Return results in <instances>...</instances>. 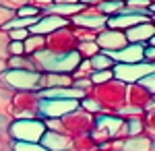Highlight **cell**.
I'll return each instance as SVG.
<instances>
[{"instance_id":"obj_1","label":"cell","mask_w":155,"mask_h":151,"mask_svg":"<svg viewBox=\"0 0 155 151\" xmlns=\"http://www.w3.org/2000/svg\"><path fill=\"white\" fill-rule=\"evenodd\" d=\"M37 60L41 62V66L50 72H68L72 70L77 64H79V54L77 52H71V54H62V56H56L52 52H39L37 54Z\"/></svg>"},{"instance_id":"obj_2","label":"cell","mask_w":155,"mask_h":151,"mask_svg":"<svg viewBox=\"0 0 155 151\" xmlns=\"http://www.w3.org/2000/svg\"><path fill=\"white\" fill-rule=\"evenodd\" d=\"M151 75L153 66L151 64H120L114 69V75L118 77L120 81H139L143 75Z\"/></svg>"},{"instance_id":"obj_3","label":"cell","mask_w":155,"mask_h":151,"mask_svg":"<svg viewBox=\"0 0 155 151\" xmlns=\"http://www.w3.org/2000/svg\"><path fill=\"white\" fill-rule=\"evenodd\" d=\"M4 81L19 87V89H31L39 83V75L37 72H29V70H12L4 75Z\"/></svg>"},{"instance_id":"obj_4","label":"cell","mask_w":155,"mask_h":151,"mask_svg":"<svg viewBox=\"0 0 155 151\" xmlns=\"http://www.w3.org/2000/svg\"><path fill=\"white\" fill-rule=\"evenodd\" d=\"M44 126L39 122H29V120H21L17 124H12V135L17 139H25V141H35L41 135Z\"/></svg>"},{"instance_id":"obj_5","label":"cell","mask_w":155,"mask_h":151,"mask_svg":"<svg viewBox=\"0 0 155 151\" xmlns=\"http://www.w3.org/2000/svg\"><path fill=\"white\" fill-rule=\"evenodd\" d=\"M77 108L74 99H48L41 104V112L46 116H62L64 112H71Z\"/></svg>"},{"instance_id":"obj_6","label":"cell","mask_w":155,"mask_h":151,"mask_svg":"<svg viewBox=\"0 0 155 151\" xmlns=\"http://www.w3.org/2000/svg\"><path fill=\"white\" fill-rule=\"evenodd\" d=\"M107 58H116V60H124V62H137V60L143 58V50L141 46H130L126 48V50H122V52H107L106 54Z\"/></svg>"},{"instance_id":"obj_7","label":"cell","mask_w":155,"mask_h":151,"mask_svg":"<svg viewBox=\"0 0 155 151\" xmlns=\"http://www.w3.org/2000/svg\"><path fill=\"white\" fill-rule=\"evenodd\" d=\"M41 97H50V99H77L83 97V91L79 89H46L41 91Z\"/></svg>"},{"instance_id":"obj_8","label":"cell","mask_w":155,"mask_h":151,"mask_svg":"<svg viewBox=\"0 0 155 151\" xmlns=\"http://www.w3.org/2000/svg\"><path fill=\"white\" fill-rule=\"evenodd\" d=\"M60 25H66L62 19H56V17H50V19H44V21H37L33 27H31V31L33 33H48L52 29H56Z\"/></svg>"},{"instance_id":"obj_9","label":"cell","mask_w":155,"mask_h":151,"mask_svg":"<svg viewBox=\"0 0 155 151\" xmlns=\"http://www.w3.org/2000/svg\"><path fill=\"white\" fill-rule=\"evenodd\" d=\"M145 21L143 15H130V17H116V19H110V25L112 27H122V25H134V23H141Z\"/></svg>"},{"instance_id":"obj_10","label":"cell","mask_w":155,"mask_h":151,"mask_svg":"<svg viewBox=\"0 0 155 151\" xmlns=\"http://www.w3.org/2000/svg\"><path fill=\"white\" fill-rule=\"evenodd\" d=\"M99 44H101L104 48H110V46L120 48L122 44H124V37L118 35V33H104L101 37H99Z\"/></svg>"},{"instance_id":"obj_11","label":"cell","mask_w":155,"mask_h":151,"mask_svg":"<svg viewBox=\"0 0 155 151\" xmlns=\"http://www.w3.org/2000/svg\"><path fill=\"white\" fill-rule=\"evenodd\" d=\"M44 141H46V145H48L50 149H54V151H58V149H62V147H66V145H68V141H66V139L56 137V135H52V133H48Z\"/></svg>"},{"instance_id":"obj_12","label":"cell","mask_w":155,"mask_h":151,"mask_svg":"<svg viewBox=\"0 0 155 151\" xmlns=\"http://www.w3.org/2000/svg\"><path fill=\"white\" fill-rule=\"evenodd\" d=\"M153 35V25H145V27H137L128 31V37L130 39H145V37H151Z\"/></svg>"},{"instance_id":"obj_13","label":"cell","mask_w":155,"mask_h":151,"mask_svg":"<svg viewBox=\"0 0 155 151\" xmlns=\"http://www.w3.org/2000/svg\"><path fill=\"white\" fill-rule=\"evenodd\" d=\"M74 23L89 25V27H99V25L106 23V17H93V19H89V17H74Z\"/></svg>"},{"instance_id":"obj_14","label":"cell","mask_w":155,"mask_h":151,"mask_svg":"<svg viewBox=\"0 0 155 151\" xmlns=\"http://www.w3.org/2000/svg\"><path fill=\"white\" fill-rule=\"evenodd\" d=\"M91 64H93V69H97V70H104V69H107L110 64H112V60L107 58V56H93L91 58Z\"/></svg>"},{"instance_id":"obj_15","label":"cell","mask_w":155,"mask_h":151,"mask_svg":"<svg viewBox=\"0 0 155 151\" xmlns=\"http://www.w3.org/2000/svg\"><path fill=\"white\" fill-rule=\"evenodd\" d=\"M147 147H149V143L145 139H141V141H128L126 143V149L128 151H147Z\"/></svg>"},{"instance_id":"obj_16","label":"cell","mask_w":155,"mask_h":151,"mask_svg":"<svg viewBox=\"0 0 155 151\" xmlns=\"http://www.w3.org/2000/svg\"><path fill=\"white\" fill-rule=\"evenodd\" d=\"M79 8H81L79 4H58V6H52L50 12H74Z\"/></svg>"},{"instance_id":"obj_17","label":"cell","mask_w":155,"mask_h":151,"mask_svg":"<svg viewBox=\"0 0 155 151\" xmlns=\"http://www.w3.org/2000/svg\"><path fill=\"white\" fill-rule=\"evenodd\" d=\"M97 124H107V126H110V133L114 135V133L120 128L122 122H120V120H114V118H99V122H97Z\"/></svg>"},{"instance_id":"obj_18","label":"cell","mask_w":155,"mask_h":151,"mask_svg":"<svg viewBox=\"0 0 155 151\" xmlns=\"http://www.w3.org/2000/svg\"><path fill=\"white\" fill-rule=\"evenodd\" d=\"M17 151H48V149H44V147H39V145H25V143H19V145H17Z\"/></svg>"},{"instance_id":"obj_19","label":"cell","mask_w":155,"mask_h":151,"mask_svg":"<svg viewBox=\"0 0 155 151\" xmlns=\"http://www.w3.org/2000/svg\"><path fill=\"white\" fill-rule=\"evenodd\" d=\"M110 77H112L110 70H106V72H95V75H93V81L95 83H104V81H107Z\"/></svg>"},{"instance_id":"obj_20","label":"cell","mask_w":155,"mask_h":151,"mask_svg":"<svg viewBox=\"0 0 155 151\" xmlns=\"http://www.w3.org/2000/svg\"><path fill=\"white\" fill-rule=\"evenodd\" d=\"M35 8H29V6H23L21 11H19V15L23 17V19H33V15H35Z\"/></svg>"},{"instance_id":"obj_21","label":"cell","mask_w":155,"mask_h":151,"mask_svg":"<svg viewBox=\"0 0 155 151\" xmlns=\"http://www.w3.org/2000/svg\"><path fill=\"white\" fill-rule=\"evenodd\" d=\"M46 83H50V85H64V83H68V79L66 77H50V81H46Z\"/></svg>"},{"instance_id":"obj_22","label":"cell","mask_w":155,"mask_h":151,"mask_svg":"<svg viewBox=\"0 0 155 151\" xmlns=\"http://www.w3.org/2000/svg\"><path fill=\"white\" fill-rule=\"evenodd\" d=\"M11 52L12 54H21V52H23V44H21V42H12L11 44Z\"/></svg>"},{"instance_id":"obj_23","label":"cell","mask_w":155,"mask_h":151,"mask_svg":"<svg viewBox=\"0 0 155 151\" xmlns=\"http://www.w3.org/2000/svg\"><path fill=\"white\" fill-rule=\"evenodd\" d=\"M120 8V2H110V4H104V11L110 12V11H118Z\"/></svg>"},{"instance_id":"obj_24","label":"cell","mask_w":155,"mask_h":151,"mask_svg":"<svg viewBox=\"0 0 155 151\" xmlns=\"http://www.w3.org/2000/svg\"><path fill=\"white\" fill-rule=\"evenodd\" d=\"M21 37H25V31H23V29H17V31H12V42H19Z\"/></svg>"},{"instance_id":"obj_25","label":"cell","mask_w":155,"mask_h":151,"mask_svg":"<svg viewBox=\"0 0 155 151\" xmlns=\"http://www.w3.org/2000/svg\"><path fill=\"white\" fill-rule=\"evenodd\" d=\"M151 81H153V77H151V75H149V79H147V77L143 79V83H145V85H149V89H153V83H151Z\"/></svg>"},{"instance_id":"obj_26","label":"cell","mask_w":155,"mask_h":151,"mask_svg":"<svg viewBox=\"0 0 155 151\" xmlns=\"http://www.w3.org/2000/svg\"><path fill=\"white\" fill-rule=\"evenodd\" d=\"M83 50H85V52H93V50H95V44H85Z\"/></svg>"},{"instance_id":"obj_27","label":"cell","mask_w":155,"mask_h":151,"mask_svg":"<svg viewBox=\"0 0 155 151\" xmlns=\"http://www.w3.org/2000/svg\"><path fill=\"white\" fill-rule=\"evenodd\" d=\"M85 106L91 108V110H97V104H93V102H85Z\"/></svg>"},{"instance_id":"obj_28","label":"cell","mask_w":155,"mask_h":151,"mask_svg":"<svg viewBox=\"0 0 155 151\" xmlns=\"http://www.w3.org/2000/svg\"><path fill=\"white\" fill-rule=\"evenodd\" d=\"M130 4H147V0H130Z\"/></svg>"},{"instance_id":"obj_29","label":"cell","mask_w":155,"mask_h":151,"mask_svg":"<svg viewBox=\"0 0 155 151\" xmlns=\"http://www.w3.org/2000/svg\"><path fill=\"white\" fill-rule=\"evenodd\" d=\"M11 2H17V4H23L25 0H11Z\"/></svg>"},{"instance_id":"obj_30","label":"cell","mask_w":155,"mask_h":151,"mask_svg":"<svg viewBox=\"0 0 155 151\" xmlns=\"http://www.w3.org/2000/svg\"><path fill=\"white\" fill-rule=\"evenodd\" d=\"M60 2H62V4H64V2H74V0H60Z\"/></svg>"},{"instance_id":"obj_31","label":"cell","mask_w":155,"mask_h":151,"mask_svg":"<svg viewBox=\"0 0 155 151\" xmlns=\"http://www.w3.org/2000/svg\"><path fill=\"white\" fill-rule=\"evenodd\" d=\"M83 2H97V0H83Z\"/></svg>"}]
</instances>
